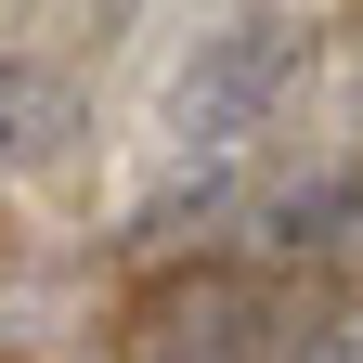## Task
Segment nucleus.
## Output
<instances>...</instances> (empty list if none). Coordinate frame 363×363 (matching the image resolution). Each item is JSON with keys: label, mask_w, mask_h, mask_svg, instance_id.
<instances>
[{"label": "nucleus", "mask_w": 363, "mask_h": 363, "mask_svg": "<svg viewBox=\"0 0 363 363\" xmlns=\"http://www.w3.org/2000/svg\"><path fill=\"white\" fill-rule=\"evenodd\" d=\"M52 143H65V78L0 65V169H39Z\"/></svg>", "instance_id": "7ed1b4c3"}, {"label": "nucleus", "mask_w": 363, "mask_h": 363, "mask_svg": "<svg viewBox=\"0 0 363 363\" xmlns=\"http://www.w3.org/2000/svg\"><path fill=\"white\" fill-rule=\"evenodd\" d=\"M259 259H363V169H311L247 220Z\"/></svg>", "instance_id": "f03ea898"}, {"label": "nucleus", "mask_w": 363, "mask_h": 363, "mask_svg": "<svg viewBox=\"0 0 363 363\" xmlns=\"http://www.w3.org/2000/svg\"><path fill=\"white\" fill-rule=\"evenodd\" d=\"M298 65H311V26H286V13H247V26L195 39V65L169 78V143L220 169V156H234L247 130L298 91Z\"/></svg>", "instance_id": "f257e3e1"}]
</instances>
